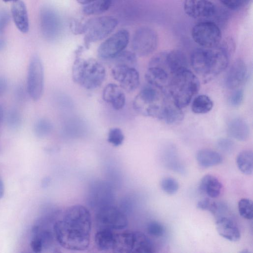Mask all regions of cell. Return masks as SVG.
Wrapping results in <instances>:
<instances>
[{"label": "cell", "instance_id": "cell-38", "mask_svg": "<svg viewBox=\"0 0 253 253\" xmlns=\"http://www.w3.org/2000/svg\"><path fill=\"white\" fill-rule=\"evenodd\" d=\"M125 136L122 130L118 127L111 128L108 134V141L115 146H118L121 145L124 140Z\"/></svg>", "mask_w": 253, "mask_h": 253}, {"label": "cell", "instance_id": "cell-1", "mask_svg": "<svg viewBox=\"0 0 253 253\" xmlns=\"http://www.w3.org/2000/svg\"><path fill=\"white\" fill-rule=\"evenodd\" d=\"M91 229L90 212L80 205L68 208L61 218L53 225L57 242L63 248L71 251H82L88 248Z\"/></svg>", "mask_w": 253, "mask_h": 253}, {"label": "cell", "instance_id": "cell-20", "mask_svg": "<svg viewBox=\"0 0 253 253\" xmlns=\"http://www.w3.org/2000/svg\"><path fill=\"white\" fill-rule=\"evenodd\" d=\"M145 78L150 85L161 89L168 86L170 80L169 74L165 69L154 66H148Z\"/></svg>", "mask_w": 253, "mask_h": 253}, {"label": "cell", "instance_id": "cell-28", "mask_svg": "<svg viewBox=\"0 0 253 253\" xmlns=\"http://www.w3.org/2000/svg\"><path fill=\"white\" fill-rule=\"evenodd\" d=\"M239 169L245 174H251L253 171V153L252 150H245L240 152L236 158Z\"/></svg>", "mask_w": 253, "mask_h": 253}, {"label": "cell", "instance_id": "cell-9", "mask_svg": "<svg viewBox=\"0 0 253 253\" xmlns=\"http://www.w3.org/2000/svg\"><path fill=\"white\" fill-rule=\"evenodd\" d=\"M95 220L99 228L114 231L123 230L128 225V220L126 214L113 205L96 210Z\"/></svg>", "mask_w": 253, "mask_h": 253}, {"label": "cell", "instance_id": "cell-8", "mask_svg": "<svg viewBox=\"0 0 253 253\" xmlns=\"http://www.w3.org/2000/svg\"><path fill=\"white\" fill-rule=\"evenodd\" d=\"M29 96L34 101L39 100L44 89V70L42 61L37 55H33L30 61L27 80Z\"/></svg>", "mask_w": 253, "mask_h": 253}, {"label": "cell", "instance_id": "cell-11", "mask_svg": "<svg viewBox=\"0 0 253 253\" xmlns=\"http://www.w3.org/2000/svg\"><path fill=\"white\" fill-rule=\"evenodd\" d=\"M128 42V32L125 29L120 30L99 45L98 55L104 59H112L124 50Z\"/></svg>", "mask_w": 253, "mask_h": 253}, {"label": "cell", "instance_id": "cell-7", "mask_svg": "<svg viewBox=\"0 0 253 253\" xmlns=\"http://www.w3.org/2000/svg\"><path fill=\"white\" fill-rule=\"evenodd\" d=\"M193 40L202 47L213 48L219 45L222 33L219 27L211 21L200 22L191 31Z\"/></svg>", "mask_w": 253, "mask_h": 253}, {"label": "cell", "instance_id": "cell-52", "mask_svg": "<svg viewBox=\"0 0 253 253\" xmlns=\"http://www.w3.org/2000/svg\"><path fill=\"white\" fill-rule=\"evenodd\" d=\"M2 0L4 2L13 1L14 2L19 0Z\"/></svg>", "mask_w": 253, "mask_h": 253}, {"label": "cell", "instance_id": "cell-39", "mask_svg": "<svg viewBox=\"0 0 253 253\" xmlns=\"http://www.w3.org/2000/svg\"><path fill=\"white\" fill-rule=\"evenodd\" d=\"M147 230L149 234L152 236L160 237L165 233V228L159 222L152 221L148 223Z\"/></svg>", "mask_w": 253, "mask_h": 253}, {"label": "cell", "instance_id": "cell-27", "mask_svg": "<svg viewBox=\"0 0 253 253\" xmlns=\"http://www.w3.org/2000/svg\"><path fill=\"white\" fill-rule=\"evenodd\" d=\"M183 118L181 109L176 106L172 100L170 102L167 100L161 119L168 124L174 125L181 122Z\"/></svg>", "mask_w": 253, "mask_h": 253}, {"label": "cell", "instance_id": "cell-33", "mask_svg": "<svg viewBox=\"0 0 253 253\" xmlns=\"http://www.w3.org/2000/svg\"><path fill=\"white\" fill-rule=\"evenodd\" d=\"M253 202L251 199L243 198L238 202V210L241 216L247 219L253 217Z\"/></svg>", "mask_w": 253, "mask_h": 253}, {"label": "cell", "instance_id": "cell-18", "mask_svg": "<svg viewBox=\"0 0 253 253\" xmlns=\"http://www.w3.org/2000/svg\"><path fill=\"white\" fill-rule=\"evenodd\" d=\"M103 100L110 104L116 110L122 109L126 103V96L120 86L110 83L104 87L103 94Z\"/></svg>", "mask_w": 253, "mask_h": 253}, {"label": "cell", "instance_id": "cell-45", "mask_svg": "<svg viewBox=\"0 0 253 253\" xmlns=\"http://www.w3.org/2000/svg\"><path fill=\"white\" fill-rule=\"evenodd\" d=\"M30 246L32 250L37 253L41 252L43 249L42 242L37 234L31 240Z\"/></svg>", "mask_w": 253, "mask_h": 253}, {"label": "cell", "instance_id": "cell-31", "mask_svg": "<svg viewBox=\"0 0 253 253\" xmlns=\"http://www.w3.org/2000/svg\"><path fill=\"white\" fill-rule=\"evenodd\" d=\"M52 130V124L49 120L44 118L40 119L36 121L34 126V132L39 137L46 136Z\"/></svg>", "mask_w": 253, "mask_h": 253}, {"label": "cell", "instance_id": "cell-36", "mask_svg": "<svg viewBox=\"0 0 253 253\" xmlns=\"http://www.w3.org/2000/svg\"><path fill=\"white\" fill-rule=\"evenodd\" d=\"M165 163L170 169L177 172L183 173L185 170L173 152H170V153L169 152L168 154H165Z\"/></svg>", "mask_w": 253, "mask_h": 253}, {"label": "cell", "instance_id": "cell-44", "mask_svg": "<svg viewBox=\"0 0 253 253\" xmlns=\"http://www.w3.org/2000/svg\"><path fill=\"white\" fill-rule=\"evenodd\" d=\"M10 21V15L5 10H0V35L4 31Z\"/></svg>", "mask_w": 253, "mask_h": 253}, {"label": "cell", "instance_id": "cell-49", "mask_svg": "<svg viewBox=\"0 0 253 253\" xmlns=\"http://www.w3.org/2000/svg\"><path fill=\"white\" fill-rule=\"evenodd\" d=\"M3 119V110L1 105L0 104V125L1 124Z\"/></svg>", "mask_w": 253, "mask_h": 253}, {"label": "cell", "instance_id": "cell-41", "mask_svg": "<svg viewBox=\"0 0 253 253\" xmlns=\"http://www.w3.org/2000/svg\"><path fill=\"white\" fill-rule=\"evenodd\" d=\"M250 0H219L225 7L232 10H237L243 7Z\"/></svg>", "mask_w": 253, "mask_h": 253}, {"label": "cell", "instance_id": "cell-6", "mask_svg": "<svg viewBox=\"0 0 253 253\" xmlns=\"http://www.w3.org/2000/svg\"><path fill=\"white\" fill-rule=\"evenodd\" d=\"M118 24L112 16H101L85 21L84 45L88 48L91 43L100 41L109 35Z\"/></svg>", "mask_w": 253, "mask_h": 253}, {"label": "cell", "instance_id": "cell-26", "mask_svg": "<svg viewBox=\"0 0 253 253\" xmlns=\"http://www.w3.org/2000/svg\"><path fill=\"white\" fill-rule=\"evenodd\" d=\"M154 252L153 243L144 233L132 231V253H152Z\"/></svg>", "mask_w": 253, "mask_h": 253}, {"label": "cell", "instance_id": "cell-51", "mask_svg": "<svg viewBox=\"0 0 253 253\" xmlns=\"http://www.w3.org/2000/svg\"><path fill=\"white\" fill-rule=\"evenodd\" d=\"M5 45V41L2 39L0 38V51L4 48Z\"/></svg>", "mask_w": 253, "mask_h": 253}, {"label": "cell", "instance_id": "cell-4", "mask_svg": "<svg viewBox=\"0 0 253 253\" xmlns=\"http://www.w3.org/2000/svg\"><path fill=\"white\" fill-rule=\"evenodd\" d=\"M72 74L77 84L87 89H94L103 83L106 70L95 59L77 57L73 63Z\"/></svg>", "mask_w": 253, "mask_h": 253}, {"label": "cell", "instance_id": "cell-16", "mask_svg": "<svg viewBox=\"0 0 253 253\" xmlns=\"http://www.w3.org/2000/svg\"><path fill=\"white\" fill-rule=\"evenodd\" d=\"M247 74L248 69L245 62L241 59L236 60L226 76V86L230 89H237L244 83Z\"/></svg>", "mask_w": 253, "mask_h": 253}, {"label": "cell", "instance_id": "cell-14", "mask_svg": "<svg viewBox=\"0 0 253 253\" xmlns=\"http://www.w3.org/2000/svg\"><path fill=\"white\" fill-rule=\"evenodd\" d=\"M41 25L44 36L49 40H54L59 36L61 22L59 16L54 10L44 8L41 14Z\"/></svg>", "mask_w": 253, "mask_h": 253}, {"label": "cell", "instance_id": "cell-2", "mask_svg": "<svg viewBox=\"0 0 253 253\" xmlns=\"http://www.w3.org/2000/svg\"><path fill=\"white\" fill-rule=\"evenodd\" d=\"M215 49L205 47L194 49L190 57L191 65L198 74L215 76L222 72L229 63V50L222 45Z\"/></svg>", "mask_w": 253, "mask_h": 253}, {"label": "cell", "instance_id": "cell-25", "mask_svg": "<svg viewBox=\"0 0 253 253\" xmlns=\"http://www.w3.org/2000/svg\"><path fill=\"white\" fill-rule=\"evenodd\" d=\"M115 235V232L114 230L99 228L94 236V242L96 248L101 251H112Z\"/></svg>", "mask_w": 253, "mask_h": 253}, {"label": "cell", "instance_id": "cell-29", "mask_svg": "<svg viewBox=\"0 0 253 253\" xmlns=\"http://www.w3.org/2000/svg\"><path fill=\"white\" fill-rule=\"evenodd\" d=\"M212 107L213 102L211 99L206 95L201 94L194 99L191 109L195 114H203L210 112Z\"/></svg>", "mask_w": 253, "mask_h": 253}, {"label": "cell", "instance_id": "cell-3", "mask_svg": "<svg viewBox=\"0 0 253 253\" xmlns=\"http://www.w3.org/2000/svg\"><path fill=\"white\" fill-rule=\"evenodd\" d=\"M200 86L197 76L186 69L172 75L168 87L172 101L182 109L188 105L199 91Z\"/></svg>", "mask_w": 253, "mask_h": 253}, {"label": "cell", "instance_id": "cell-22", "mask_svg": "<svg viewBox=\"0 0 253 253\" xmlns=\"http://www.w3.org/2000/svg\"><path fill=\"white\" fill-rule=\"evenodd\" d=\"M222 185L219 179L211 174L204 176L199 183V190L209 198H215L221 194Z\"/></svg>", "mask_w": 253, "mask_h": 253}, {"label": "cell", "instance_id": "cell-32", "mask_svg": "<svg viewBox=\"0 0 253 253\" xmlns=\"http://www.w3.org/2000/svg\"><path fill=\"white\" fill-rule=\"evenodd\" d=\"M136 55L130 51L123 50L112 59H114L115 64H124L134 67L136 65Z\"/></svg>", "mask_w": 253, "mask_h": 253}, {"label": "cell", "instance_id": "cell-23", "mask_svg": "<svg viewBox=\"0 0 253 253\" xmlns=\"http://www.w3.org/2000/svg\"><path fill=\"white\" fill-rule=\"evenodd\" d=\"M227 132L232 138L240 141L247 140L250 135V128L243 119L236 118L231 120L227 127Z\"/></svg>", "mask_w": 253, "mask_h": 253}, {"label": "cell", "instance_id": "cell-5", "mask_svg": "<svg viewBox=\"0 0 253 253\" xmlns=\"http://www.w3.org/2000/svg\"><path fill=\"white\" fill-rule=\"evenodd\" d=\"M160 89L151 85L143 88L134 99V109L142 115L161 119L167 99Z\"/></svg>", "mask_w": 253, "mask_h": 253}, {"label": "cell", "instance_id": "cell-46", "mask_svg": "<svg viewBox=\"0 0 253 253\" xmlns=\"http://www.w3.org/2000/svg\"><path fill=\"white\" fill-rule=\"evenodd\" d=\"M85 22L82 23L81 22L73 20L70 24L71 30L75 34H81L84 33Z\"/></svg>", "mask_w": 253, "mask_h": 253}, {"label": "cell", "instance_id": "cell-10", "mask_svg": "<svg viewBox=\"0 0 253 253\" xmlns=\"http://www.w3.org/2000/svg\"><path fill=\"white\" fill-rule=\"evenodd\" d=\"M158 43V37L156 31L151 28L142 27L135 32L131 46L136 55L145 56L156 50Z\"/></svg>", "mask_w": 253, "mask_h": 253}, {"label": "cell", "instance_id": "cell-40", "mask_svg": "<svg viewBox=\"0 0 253 253\" xmlns=\"http://www.w3.org/2000/svg\"><path fill=\"white\" fill-rule=\"evenodd\" d=\"M217 146L222 152L230 154L234 150L235 143L229 138H221L217 141Z\"/></svg>", "mask_w": 253, "mask_h": 253}, {"label": "cell", "instance_id": "cell-12", "mask_svg": "<svg viewBox=\"0 0 253 253\" xmlns=\"http://www.w3.org/2000/svg\"><path fill=\"white\" fill-rule=\"evenodd\" d=\"M114 194L112 187L105 181H95L90 186L87 202L96 211L104 207L113 205Z\"/></svg>", "mask_w": 253, "mask_h": 253}, {"label": "cell", "instance_id": "cell-48", "mask_svg": "<svg viewBox=\"0 0 253 253\" xmlns=\"http://www.w3.org/2000/svg\"><path fill=\"white\" fill-rule=\"evenodd\" d=\"M4 193V184H3L2 179H1V178L0 176V199L3 197Z\"/></svg>", "mask_w": 253, "mask_h": 253}, {"label": "cell", "instance_id": "cell-30", "mask_svg": "<svg viewBox=\"0 0 253 253\" xmlns=\"http://www.w3.org/2000/svg\"><path fill=\"white\" fill-rule=\"evenodd\" d=\"M112 4V0H94L84 5V13L88 15H98L107 11Z\"/></svg>", "mask_w": 253, "mask_h": 253}, {"label": "cell", "instance_id": "cell-13", "mask_svg": "<svg viewBox=\"0 0 253 253\" xmlns=\"http://www.w3.org/2000/svg\"><path fill=\"white\" fill-rule=\"evenodd\" d=\"M111 73L121 87L127 92L133 91L139 85V75L134 67L115 64L111 69Z\"/></svg>", "mask_w": 253, "mask_h": 253}, {"label": "cell", "instance_id": "cell-24", "mask_svg": "<svg viewBox=\"0 0 253 253\" xmlns=\"http://www.w3.org/2000/svg\"><path fill=\"white\" fill-rule=\"evenodd\" d=\"M196 159L202 168H208L221 163L222 158L217 152L209 149H202L197 151Z\"/></svg>", "mask_w": 253, "mask_h": 253}, {"label": "cell", "instance_id": "cell-50", "mask_svg": "<svg viewBox=\"0 0 253 253\" xmlns=\"http://www.w3.org/2000/svg\"><path fill=\"white\" fill-rule=\"evenodd\" d=\"M93 0H77V1L79 3H80L81 4H84V5L89 3Z\"/></svg>", "mask_w": 253, "mask_h": 253}, {"label": "cell", "instance_id": "cell-47", "mask_svg": "<svg viewBox=\"0 0 253 253\" xmlns=\"http://www.w3.org/2000/svg\"><path fill=\"white\" fill-rule=\"evenodd\" d=\"M7 82L5 78L0 76V97L6 92L7 89Z\"/></svg>", "mask_w": 253, "mask_h": 253}, {"label": "cell", "instance_id": "cell-43", "mask_svg": "<svg viewBox=\"0 0 253 253\" xmlns=\"http://www.w3.org/2000/svg\"><path fill=\"white\" fill-rule=\"evenodd\" d=\"M29 95L27 87L22 84L17 86L15 89L14 95L16 100L19 103H23L26 101L27 95Z\"/></svg>", "mask_w": 253, "mask_h": 253}, {"label": "cell", "instance_id": "cell-19", "mask_svg": "<svg viewBox=\"0 0 253 253\" xmlns=\"http://www.w3.org/2000/svg\"><path fill=\"white\" fill-rule=\"evenodd\" d=\"M216 229L223 238L232 241L236 242L241 237L240 230L236 224L230 218L221 217L215 222Z\"/></svg>", "mask_w": 253, "mask_h": 253}, {"label": "cell", "instance_id": "cell-42", "mask_svg": "<svg viewBox=\"0 0 253 253\" xmlns=\"http://www.w3.org/2000/svg\"><path fill=\"white\" fill-rule=\"evenodd\" d=\"M244 93L242 89L235 90L229 97L230 104L233 107H238L241 104L244 99Z\"/></svg>", "mask_w": 253, "mask_h": 253}, {"label": "cell", "instance_id": "cell-34", "mask_svg": "<svg viewBox=\"0 0 253 253\" xmlns=\"http://www.w3.org/2000/svg\"><path fill=\"white\" fill-rule=\"evenodd\" d=\"M160 187L162 190L169 195L175 194L179 189V183L173 177H164L160 181Z\"/></svg>", "mask_w": 253, "mask_h": 253}, {"label": "cell", "instance_id": "cell-17", "mask_svg": "<svg viewBox=\"0 0 253 253\" xmlns=\"http://www.w3.org/2000/svg\"><path fill=\"white\" fill-rule=\"evenodd\" d=\"M188 62L184 52L179 49L164 51V69L171 76L188 69Z\"/></svg>", "mask_w": 253, "mask_h": 253}, {"label": "cell", "instance_id": "cell-35", "mask_svg": "<svg viewBox=\"0 0 253 253\" xmlns=\"http://www.w3.org/2000/svg\"><path fill=\"white\" fill-rule=\"evenodd\" d=\"M6 124L11 129L19 128L22 123V117L20 112L16 109L10 110L6 115Z\"/></svg>", "mask_w": 253, "mask_h": 253}, {"label": "cell", "instance_id": "cell-21", "mask_svg": "<svg viewBox=\"0 0 253 253\" xmlns=\"http://www.w3.org/2000/svg\"><path fill=\"white\" fill-rule=\"evenodd\" d=\"M11 14L18 29L23 33H27L29 29V22L25 3L20 0L14 2L11 7Z\"/></svg>", "mask_w": 253, "mask_h": 253}, {"label": "cell", "instance_id": "cell-15", "mask_svg": "<svg viewBox=\"0 0 253 253\" xmlns=\"http://www.w3.org/2000/svg\"><path fill=\"white\" fill-rule=\"evenodd\" d=\"M183 8L185 13L193 18L210 17L216 11L215 5L209 0H184Z\"/></svg>", "mask_w": 253, "mask_h": 253}, {"label": "cell", "instance_id": "cell-37", "mask_svg": "<svg viewBox=\"0 0 253 253\" xmlns=\"http://www.w3.org/2000/svg\"><path fill=\"white\" fill-rule=\"evenodd\" d=\"M197 207L201 210L210 211L213 214H217L220 209L218 204L209 198H205L198 201Z\"/></svg>", "mask_w": 253, "mask_h": 253}]
</instances>
